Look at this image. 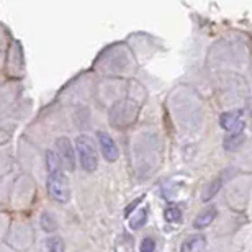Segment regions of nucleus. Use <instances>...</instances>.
Instances as JSON below:
<instances>
[{"mask_svg": "<svg viewBox=\"0 0 252 252\" xmlns=\"http://www.w3.org/2000/svg\"><path fill=\"white\" fill-rule=\"evenodd\" d=\"M75 148H77L79 160L82 169L85 172H95L98 167V154L94 139L87 134H80L75 139Z\"/></svg>", "mask_w": 252, "mask_h": 252, "instance_id": "f257e3e1", "label": "nucleus"}, {"mask_svg": "<svg viewBox=\"0 0 252 252\" xmlns=\"http://www.w3.org/2000/svg\"><path fill=\"white\" fill-rule=\"evenodd\" d=\"M48 193L58 203H67L69 201L70 187L64 170H56V172L48 174Z\"/></svg>", "mask_w": 252, "mask_h": 252, "instance_id": "f03ea898", "label": "nucleus"}, {"mask_svg": "<svg viewBox=\"0 0 252 252\" xmlns=\"http://www.w3.org/2000/svg\"><path fill=\"white\" fill-rule=\"evenodd\" d=\"M56 148H58V156L61 159V164L65 170L74 172L75 170V156H74V146L69 141V138H58L56 139Z\"/></svg>", "mask_w": 252, "mask_h": 252, "instance_id": "7ed1b4c3", "label": "nucleus"}, {"mask_svg": "<svg viewBox=\"0 0 252 252\" xmlns=\"http://www.w3.org/2000/svg\"><path fill=\"white\" fill-rule=\"evenodd\" d=\"M97 138H98V144H100V149H102L103 158L107 159L108 162H115V160L120 158V149L117 143L113 141V138L108 133H105V131H98Z\"/></svg>", "mask_w": 252, "mask_h": 252, "instance_id": "20e7f679", "label": "nucleus"}, {"mask_svg": "<svg viewBox=\"0 0 252 252\" xmlns=\"http://www.w3.org/2000/svg\"><path fill=\"white\" fill-rule=\"evenodd\" d=\"M220 125L229 134H241V131L244 129V120L241 118V115L238 112L223 113L220 118Z\"/></svg>", "mask_w": 252, "mask_h": 252, "instance_id": "39448f33", "label": "nucleus"}, {"mask_svg": "<svg viewBox=\"0 0 252 252\" xmlns=\"http://www.w3.org/2000/svg\"><path fill=\"white\" fill-rule=\"evenodd\" d=\"M206 246V239L205 236H191L187 241H184L180 252H201Z\"/></svg>", "mask_w": 252, "mask_h": 252, "instance_id": "423d86ee", "label": "nucleus"}, {"mask_svg": "<svg viewBox=\"0 0 252 252\" xmlns=\"http://www.w3.org/2000/svg\"><path fill=\"white\" fill-rule=\"evenodd\" d=\"M216 218V210L211 206V208H206L203 213H200L198 216H196V220H195V223L193 226L196 229H201V228H206L208 224H211L215 221Z\"/></svg>", "mask_w": 252, "mask_h": 252, "instance_id": "0eeeda50", "label": "nucleus"}, {"mask_svg": "<svg viewBox=\"0 0 252 252\" xmlns=\"http://www.w3.org/2000/svg\"><path fill=\"white\" fill-rule=\"evenodd\" d=\"M46 167H48V174L56 172V170H63V164H61V159H59L58 153L48 151L46 153Z\"/></svg>", "mask_w": 252, "mask_h": 252, "instance_id": "6e6552de", "label": "nucleus"}, {"mask_svg": "<svg viewBox=\"0 0 252 252\" xmlns=\"http://www.w3.org/2000/svg\"><path fill=\"white\" fill-rule=\"evenodd\" d=\"M241 144H244V136L241 134H229L224 139V149L228 151H238L241 148Z\"/></svg>", "mask_w": 252, "mask_h": 252, "instance_id": "1a4fd4ad", "label": "nucleus"}, {"mask_svg": "<svg viewBox=\"0 0 252 252\" xmlns=\"http://www.w3.org/2000/svg\"><path fill=\"white\" fill-rule=\"evenodd\" d=\"M41 228L46 231V233H53V231L58 229V221L51 213H43L41 216Z\"/></svg>", "mask_w": 252, "mask_h": 252, "instance_id": "9d476101", "label": "nucleus"}, {"mask_svg": "<svg viewBox=\"0 0 252 252\" xmlns=\"http://www.w3.org/2000/svg\"><path fill=\"white\" fill-rule=\"evenodd\" d=\"M146 220H148V211L146 210H139L138 213H136L133 218L129 220V226H131V229H139V228H143L144 223H146Z\"/></svg>", "mask_w": 252, "mask_h": 252, "instance_id": "9b49d317", "label": "nucleus"}, {"mask_svg": "<svg viewBox=\"0 0 252 252\" xmlns=\"http://www.w3.org/2000/svg\"><path fill=\"white\" fill-rule=\"evenodd\" d=\"M165 221H169V223H180V220H182V210L177 208V206H169L167 210H165Z\"/></svg>", "mask_w": 252, "mask_h": 252, "instance_id": "f8f14e48", "label": "nucleus"}, {"mask_svg": "<svg viewBox=\"0 0 252 252\" xmlns=\"http://www.w3.org/2000/svg\"><path fill=\"white\" fill-rule=\"evenodd\" d=\"M46 251L48 252H64V241L61 238L53 236V238H49L46 241Z\"/></svg>", "mask_w": 252, "mask_h": 252, "instance_id": "ddd939ff", "label": "nucleus"}, {"mask_svg": "<svg viewBox=\"0 0 252 252\" xmlns=\"http://www.w3.org/2000/svg\"><path fill=\"white\" fill-rule=\"evenodd\" d=\"M220 187H221V180H215V182L210 185V190L206 191V193H203V198H201V200L206 201V200L213 198V195L220 190Z\"/></svg>", "mask_w": 252, "mask_h": 252, "instance_id": "4468645a", "label": "nucleus"}, {"mask_svg": "<svg viewBox=\"0 0 252 252\" xmlns=\"http://www.w3.org/2000/svg\"><path fill=\"white\" fill-rule=\"evenodd\" d=\"M156 251V243L151 238L143 239L141 243V252H154Z\"/></svg>", "mask_w": 252, "mask_h": 252, "instance_id": "2eb2a0df", "label": "nucleus"}, {"mask_svg": "<svg viewBox=\"0 0 252 252\" xmlns=\"http://www.w3.org/2000/svg\"><path fill=\"white\" fill-rule=\"evenodd\" d=\"M141 200H143V198H139V200L133 201V203H131V205L128 206V208L125 210V216H129V215H131V211H133V208H134L136 205H139V201H141Z\"/></svg>", "mask_w": 252, "mask_h": 252, "instance_id": "dca6fc26", "label": "nucleus"}]
</instances>
